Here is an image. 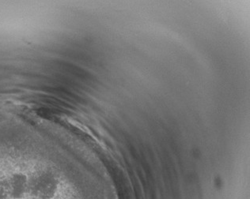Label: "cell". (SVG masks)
<instances>
[{"instance_id":"3","label":"cell","mask_w":250,"mask_h":199,"mask_svg":"<svg viewBox=\"0 0 250 199\" xmlns=\"http://www.w3.org/2000/svg\"><path fill=\"white\" fill-rule=\"evenodd\" d=\"M4 199V194L2 192V189L0 188V199Z\"/></svg>"},{"instance_id":"2","label":"cell","mask_w":250,"mask_h":199,"mask_svg":"<svg viewBox=\"0 0 250 199\" xmlns=\"http://www.w3.org/2000/svg\"><path fill=\"white\" fill-rule=\"evenodd\" d=\"M27 189L26 180L22 176H16L11 179L10 195L15 199H22Z\"/></svg>"},{"instance_id":"1","label":"cell","mask_w":250,"mask_h":199,"mask_svg":"<svg viewBox=\"0 0 250 199\" xmlns=\"http://www.w3.org/2000/svg\"><path fill=\"white\" fill-rule=\"evenodd\" d=\"M58 182L54 176L45 173L38 177L32 185V194L39 199H51L57 194Z\"/></svg>"}]
</instances>
